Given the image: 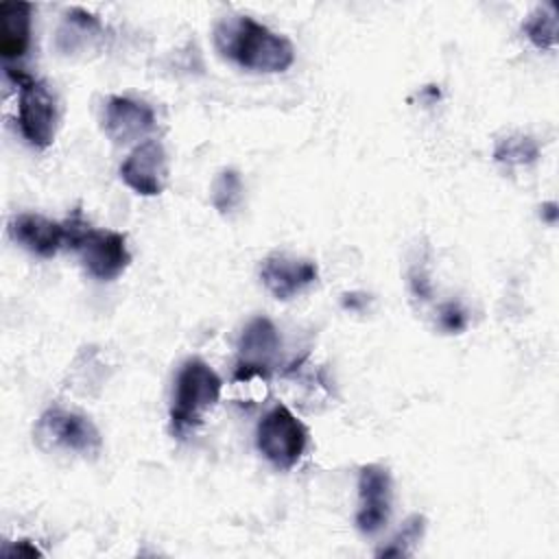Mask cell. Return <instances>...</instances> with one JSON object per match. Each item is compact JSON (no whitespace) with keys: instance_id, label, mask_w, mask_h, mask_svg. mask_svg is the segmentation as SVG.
Listing matches in <instances>:
<instances>
[{"instance_id":"e0dca14e","label":"cell","mask_w":559,"mask_h":559,"mask_svg":"<svg viewBox=\"0 0 559 559\" xmlns=\"http://www.w3.org/2000/svg\"><path fill=\"white\" fill-rule=\"evenodd\" d=\"M424 531H426V518L415 513L411 515L402 528L397 531V535L389 542V546L380 548L376 555L378 557H406L413 552V546L424 537Z\"/></svg>"},{"instance_id":"9c48e42d","label":"cell","mask_w":559,"mask_h":559,"mask_svg":"<svg viewBox=\"0 0 559 559\" xmlns=\"http://www.w3.org/2000/svg\"><path fill=\"white\" fill-rule=\"evenodd\" d=\"M170 166L159 140L140 142L120 164V179L142 197H157L168 183Z\"/></svg>"},{"instance_id":"8992f818","label":"cell","mask_w":559,"mask_h":559,"mask_svg":"<svg viewBox=\"0 0 559 559\" xmlns=\"http://www.w3.org/2000/svg\"><path fill=\"white\" fill-rule=\"evenodd\" d=\"M260 454L277 469H293L306 452L308 428L284 404L271 406L255 428Z\"/></svg>"},{"instance_id":"ac0fdd59","label":"cell","mask_w":559,"mask_h":559,"mask_svg":"<svg viewBox=\"0 0 559 559\" xmlns=\"http://www.w3.org/2000/svg\"><path fill=\"white\" fill-rule=\"evenodd\" d=\"M439 325L445 332H461L467 325V317L459 304H443L439 308Z\"/></svg>"},{"instance_id":"30bf717a","label":"cell","mask_w":559,"mask_h":559,"mask_svg":"<svg viewBox=\"0 0 559 559\" xmlns=\"http://www.w3.org/2000/svg\"><path fill=\"white\" fill-rule=\"evenodd\" d=\"M100 127L114 144H131L155 129V111L129 96H107L100 111Z\"/></svg>"},{"instance_id":"2e32d148","label":"cell","mask_w":559,"mask_h":559,"mask_svg":"<svg viewBox=\"0 0 559 559\" xmlns=\"http://www.w3.org/2000/svg\"><path fill=\"white\" fill-rule=\"evenodd\" d=\"M242 179L238 175V170L234 168H225L216 175L214 183H212V205L221 212V214H229L231 210H236L242 201Z\"/></svg>"},{"instance_id":"9a60e30c","label":"cell","mask_w":559,"mask_h":559,"mask_svg":"<svg viewBox=\"0 0 559 559\" xmlns=\"http://www.w3.org/2000/svg\"><path fill=\"white\" fill-rule=\"evenodd\" d=\"M557 13L552 7H537L522 24V33L539 50H552L557 46Z\"/></svg>"},{"instance_id":"7c38bea8","label":"cell","mask_w":559,"mask_h":559,"mask_svg":"<svg viewBox=\"0 0 559 559\" xmlns=\"http://www.w3.org/2000/svg\"><path fill=\"white\" fill-rule=\"evenodd\" d=\"M9 234L17 245L39 258H52L61 247H66L63 223L50 221L33 212H22L13 216L9 223Z\"/></svg>"},{"instance_id":"277c9868","label":"cell","mask_w":559,"mask_h":559,"mask_svg":"<svg viewBox=\"0 0 559 559\" xmlns=\"http://www.w3.org/2000/svg\"><path fill=\"white\" fill-rule=\"evenodd\" d=\"M7 76L17 87V129L33 148H48L59 127V100L46 81L7 66Z\"/></svg>"},{"instance_id":"8fae6325","label":"cell","mask_w":559,"mask_h":559,"mask_svg":"<svg viewBox=\"0 0 559 559\" xmlns=\"http://www.w3.org/2000/svg\"><path fill=\"white\" fill-rule=\"evenodd\" d=\"M319 277V269L312 260L295 258L288 253H271L260 266V280L271 297L288 301L312 286Z\"/></svg>"},{"instance_id":"5bb4252c","label":"cell","mask_w":559,"mask_h":559,"mask_svg":"<svg viewBox=\"0 0 559 559\" xmlns=\"http://www.w3.org/2000/svg\"><path fill=\"white\" fill-rule=\"evenodd\" d=\"M539 144L524 133H511L496 142L493 159L504 166H528L537 162Z\"/></svg>"},{"instance_id":"3957f363","label":"cell","mask_w":559,"mask_h":559,"mask_svg":"<svg viewBox=\"0 0 559 559\" xmlns=\"http://www.w3.org/2000/svg\"><path fill=\"white\" fill-rule=\"evenodd\" d=\"M223 382L218 373L201 358H188L175 380L170 402V430L177 437L194 430L205 413L214 408L221 397Z\"/></svg>"},{"instance_id":"7a4b0ae2","label":"cell","mask_w":559,"mask_h":559,"mask_svg":"<svg viewBox=\"0 0 559 559\" xmlns=\"http://www.w3.org/2000/svg\"><path fill=\"white\" fill-rule=\"evenodd\" d=\"M66 227V247L79 253L87 275L100 282H111L127 271L131 264V253L127 249V236L114 229H94L81 214L74 210L72 216L63 221Z\"/></svg>"},{"instance_id":"52a82bcc","label":"cell","mask_w":559,"mask_h":559,"mask_svg":"<svg viewBox=\"0 0 559 559\" xmlns=\"http://www.w3.org/2000/svg\"><path fill=\"white\" fill-rule=\"evenodd\" d=\"M393 480L384 465L369 463L358 472V509L356 526L365 535L380 533L391 515Z\"/></svg>"},{"instance_id":"ffe728a7","label":"cell","mask_w":559,"mask_h":559,"mask_svg":"<svg viewBox=\"0 0 559 559\" xmlns=\"http://www.w3.org/2000/svg\"><path fill=\"white\" fill-rule=\"evenodd\" d=\"M542 216L548 221V223H555L557 221V203H546L542 207Z\"/></svg>"},{"instance_id":"4fadbf2b","label":"cell","mask_w":559,"mask_h":559,"mask_svg":"<svg viewBox=\"0 0 559 559\" xmlns=\"http://www.w3.org/2000/svg\"><path fill=\"white\" fill-rule=\"evenodd\" d=\"M31 11L28 2H2L0 4V52L7 61L22 59L31 46Z\"/></svg>"},{"instance_id":"6da1fadb","label":"cell","mask_w":559,"mask_h":559,"mask_svg":"<svg viewBox=\"0 0 559 559\" xmlns=\"http://www.w3.org/2000/svg\"><path fill=\"white\" fill-rule=\"evenodd\" d=\"M214 48L242 70L277 74L295 61L293 44L249 15H225L214 26Z\"/></svg>"},{"instance_id":"5b68a950","label":"cell","mask_w":559,"mask_h":559,"mask_svg":"<svg viewBox=\"0 0 559 559\" xmlns=\"http://www.w3.org/2000/svg\"><path fill=\"white\" fill-rule=\"evenodd\" d=\"M33 437L46 452L61 450L81 456H96L103 448V437L87 415L59 406H50L39 415Z\"/></svg>"},{"instance_id":"ba28073f","label":"cell","mask_w":559,"mask_h":559,"mask_svg":"<svg viewBox=\"0 0 559 559\" xmlns=\"http://www.w3.org/2000/svg\"><path fill=\"white\" fill-rule=\"evenodd\" d=\"M280 352V334L266 317L251 319L238 338V360L234 380H249L253 376L266 378Z\"/></svg>"},{"instance_id":"d6986e66","label":"cell","mask_w":559,"mask_h":559,"mask_svg":"<svg viewBox=\"0 0 559 559\" xmlns=\"http://www.w3.org/2000/svg\"><path fill=\"white\" fill-rule=\"evenodd\" d=\"M4 555H9V557H13V555H17V557H39L41 550L37 546H33L28 539H20V542H13V546H7Z\"/></svg>"}]
</instances>
